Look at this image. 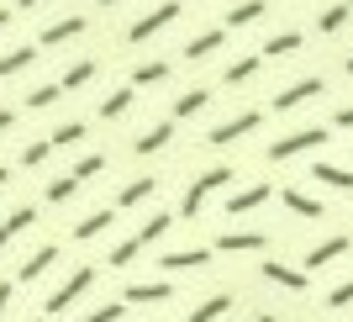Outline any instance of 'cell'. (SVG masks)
<instances>
[{"instance_id": "obj_49", "label": "cell", "mask_w": 353, "mask_h": 322, "mask_svg": "<svg viewBox=\"0 0 353 322\" xmlns=\"http://www.w3.org/2000/svg\"><path fill=\"white\" fill-rule=\"evenodd\" d=\"M32 322H43V317H32Z\"/></svg>"}, {"instance_id": "obj_10", "label": "cell", "mask_w": 353, "mask_h": 322, "mask_svg": "<svg viewBox=\"0 0 353 322\" xmlns=\"http://www.w3.org/2000/svg\"><path fill=\"white\" fill-rule=\"evenodd\" d=\"M111 222H117V206H105V211H90V217L74 222V238H79V243H90V238H101Z\"/></svg>"}, {"instance_id": "obj_40", "label": "cell", "mask_w": 353, "mask_h": 322, "mask_svg": "<svg viewBox=\"0 0 353 322\" xmlns=\"http://www.w3.org/2000/svg\"><path fill=\"white\" fill-rule=\"evenodd\" d=\"M11 296H16V285H11V280H0V317H6V307H11Z\"/></svg>"}, {"instance_id": "obj_22", "label": "cell", "mask_w": 353, "mask_h": 322, "mask_svg": "<svg viewBox=\"0 0 353 322\" xmlns=\"http://www.w3.org/2000/svg\"><path fill=\"white\" fill-rule=\"evenodd\" d=\"M264 11H269V0H237L232 11H227V27H248V21H259Z\"/></svg>"}, {"instance_id": "obj_7", "label": "cell", "mask_w": 353, "mask_h": 322, "mask_svg": "<svg viewBox=\"0 0 353 322\" xmlns=\"http://www.w3.org/2000/svg\"><path fill=\"white\" fill-rule=\"evenodd\" d=\"M316 95H322V79H295L274 95V111H295L301 101H316Z\"/></svg>"}, {"instance_id": "obj_16", "label": "cell", "mask_w": 353, "mask_h": 322, "mask_svg": "<svg viewBox=\"0 0 353 322\" xmlns=\"http://www.w3.org/2000/svg\"><path fill=\"white\" fill-rule=\"evenodd\" d=\"M79 32H85V16H63L53 27H43V48H59V43H69V37H79Z\"/></svg>"}, {"instance_id": "obj_23", "label": "cell", "mask_w": 353, "mask_h": 322, "mask_svg": "<svg viewBox=\"0 0 353 322\" xmlns=\"http://www.w3.org/2000/svg\"><path fill=\"white\" fill-rule=\"evenodd\" d=\"M169 138H174V122H159V127H148L132 148H137V153H159V148L169 143Z\"/></svg>"}, {"instance_id": "obj_13", "label": "cell", "mask_w": 353, "mask_h": 322, "mask_svg": "<svg viewBox=\"0 0 353 322\" xmlns=\"http://www.w3.org/2000/svg\"><path fill=\"white\" fill-rule=\"evenodd\" d=\"M280 201L290 206L295 217H306V222H316V217H322V211H327V206L316 201V196H306V191H295V185H290V191H280Z\"/></svg>"}, {"instance_id": "obj_18", "label": "cell", "mask_w": 353, "mask_h": 322, "mask_svg": "<svg viewBox=\"0 0 353 322\" xmlns=\"http://www.w3.org/2000/svg\"><path fill=\"white\" fill-rule=\"evenodd\" d=\"M169 222H174V217H169V211H159V217H148L143 227H137V233H132V249L143 254L148 243H153V238H163V233H169Z\"/></svg>"}, {"instance_id": "obj_42", "label": "cell", "mask_w": 353, "mask_h": 322, "mask_svg": "<svg viewBox=\"0 0 353 322\" xmlns=\"http://www.w3.org/2000/svg\"><path fill=\"white\" fill-rule=\"evenodd\" d=\"M332 122H338V127H353V106H343V111H338Z\"/></svg>"}, {"instance_id": "obj_37", "label": "cell", "mask_w": 353, "mask_h": 322, "mask_svg": "<svg viewBox=\"0 0 353 322\" xmlns=\"http://www.w3.org/2000/svg\"><path fill=\"white\" fill-rule=\"evenodd\" d=\"M74 185H79V180H74V175L53 180V185H48V201H69V196H74Z\"/></svg>"}, {"instance_id": "obj_20", "label": "cell", "mask_w": 353, "mask_h": 322, "mask_svg": "<svg viewBox=\"0 0 353 322\" xmlns=\"http://www.w3.org/2000/svg\"><path fill=\"white\" fill-rule=\"evenodd\" d=\"M221 43H227V27H211V32H201V37H190L185 59H206V53H216Z\"/></svg>"}, {"instance_id": "obj_29", "label": "cell", "mask_w": 353, "mask_h": 322, "mask_svg": "<svg viewBox=\"0 0 353 322\" xmlns=\"http://www.w3.org/2000/svg\"><path fill=\"white\" fill-rule=\"evenodd\" d=\"M132 101H137V90H132V85L111 90V95H105V106H101V117H121V111H127Z\"/></svg>"}, {"instance_id": "obj_48", "label": "cell", "mask_w": 353, "mask_h": 322, "mask_svg": "<svg viewBox=\"0 0 353 322\" xmlns=\"http://www.w3.org/2000/svg\"><path fill=\"white\" fill-rule=\"evenodd\" d=\"M101 6H117V0H101Z\"/></svg>"}, {"instance_id": "obj_43", "label": "cell", "mask_w": 353, "mask_h": 322, "mask_svg": "<svg viewBox=\"0 0 353 322\" xmlns=\"http://www.w3.org/2000/svg\"><path fill=\"white\" fill-rule=\"evenodd\" d=\"M6 180H11V169H6V164H0V185H6Z\"/></svg>"}, {"instance_id": "obj_11", "label": "cell", "mask_w": 353, "mask_h": 322, "mask_svg": "<svg viewBox=\"0 0 353 322\" xmlns=\"http://www.w3.org/2000/svg\"><path fill=\"white\" fill-rule=\"evenodd\" d=\"M264 280H274L285 291H306V269H290V264H280V259H264Z\"/></svg>"}, {"instance_id": "obj_3", "label": "cell", "mask_w": 353, "mask_h": 322, "mask_svg": "<svg viewBox=\"0 0 353 322\" xmlns=\"http://www.w3.org/2000/svg\"><path fill=\"white\" fill-rule=\"evenodd\" d=\"M179 16H185V6H179V0H163V6H153V11H148V16H137L132 27H127V43H148L153 32L174 27Z\"/></svg>"}, {"instance_id": "obj_25", "label": "cell", "mask_w": 353, "mask_h": 322, "mask_svg": "<svg viewBox=\"0 0 353 322\" xmlns=\"http://www.w3.org/2000/svg\"><path fill=\"white\" fill-rule=\"evenodd\" d=\"M159 191V185H153V180H127V185H121V196H117V206H137V201H148V196Z\"/></svg>"}, {"instance_id": "obj_28", "label": "cell", "mask_w": 353, "mask_h": 322, "mask_svg": "<svg viewBox=\"0 0 353 322\" xmlns=\"http://www.w3.org/2000/svg\"><path fill=\"white\" fill-rule=\"evenodd\" d=\"M95 69H101L95 59H79V64H74V69L59 79V85H63V90H79V85H90V79H95Z\"/></svg>"}, {"instance_id": "obj_12", "label": "cell", "mask_w": 353, "mask_h": 322, "mask_svg": "<svg viewBox=\"0 0 353 322\" xmlns=\"http://www.w3.org/2000/svg\"><path fill=\"white\" fill-rule=\"evenodd\" d=\"M269 196H274V191H269L264 180H259V185H248V191H237L232 201H227V211H232V217H243V211H259V206H264Z\"/></svg>"}, {"instance_id": "obj_45", "label": "cell", "mask_w": 353, "mask_h": 322, "mask_svg": "<svg viewBox=\"0 0 353 322\" xmlns=\"http://www.w3.org/2000/svg\"><path fill=\"white\" fill-rule=\"evenodd\" d=\"M27 6H43V0H21V11H27Z\"/></svg>"}, {"instance_id": "obj_32", "label": "cell", "mask_w": 353, "mask_h": 322, "mask_svg": "<svg viewBox=\"0 0 353 322\" xmlns=\"http://www.w3.org/2000/svg\"><path fill=\"white\" fill-rule=\"evenodd\" d=\"M59 95H63V85H37V90L27 95V106H32V111H48V106L59 101Z\"/></svg>"}, {"instance_id": "obj_19", "label": "cell", "mask_w": 353, "mask_h": 322, "mask_svg": "<svg viewBox=\"0 0 353 322\" xmlns=\"http://www.w3.org/2000/svg\"><path fill=\"white\" fill-rule=\"evenodd\" d=\"M227 312H232V296L216 291V296H206V301L190 312V322H216V317H227Z\"/></svg>"}, {"instance_id": "obj_9", "label": "cell", "mask_w": 353, "mask_h": 322, "mask_svg": "<svg viewBox=\"0 0 353 322\" xmlns=\"http://www.w3.org/2000/svg\"><path fill=\"white\" fill-rule=\"evenodd\" d=\"M174 296V285L169 280H143V285H127V301L132 307H153V301H169Z\"/></svg>"}, {"instance_id": "obj_1", "label": "cell", "mask_w": 353, "mask_h": 322, "mask_svg": "<svg viewBox=\"0 0 353 322\" xmlns=\"http://www.w3.org/2000/svg\"><path fill=\"white\" fill-rule=\"evenodd\" d=\"M221 185H232V169H227V164H216V169H206V175H195V185L185 191V206H179V217H201L206 196H216Z\"/></svg>"}, {"instance_id": "obj_31", "label": "cell", "mask_w": 353, "mask_h": 322, "mask_svg": "<svg viewBox=\"0 0 353 322\" xmlns=\"http://www.w3.org/2000/svg\"><path fill=\"white\" fill-rule=\"evenodd\" d=\"M201 106H206V90H185V95L174 101V117H169V122H179V117H195Z\"/></svg>"}, {"instance_id": "obj_50", "label": "cell", "mask_w": 353, "mask_h": 322, "mask_svg": "<svg viewBox=\"0 0 353 322\" xmlns=\"http://www.w3.org/2000/svg\"><path fill=\"white\" fill-rule=\"evenodd\" d=\"M348 6H353V0H348Z\"/></svg>"}, {"instance_id": "obj_27", "label": "cell", "mask_w": 353, "mask_h": 322, "mask_svg": "<svg viewBox=\"0 0 353 322\" xmlns=\"http://www.w3.org/2000/svg\"><path fill=\"white\" fill-rule=\"evenodd\" d=\"M295 48H301V32H280V37H269L259 53H264V59H285V53H295Z\"/></svg>"}, {"instance_id": "obj_8", "label": "cell", "mask_w": 353, "mask_h": 322, "mask_svg": "<svg viewBox=\"0 0 353 322\" xmlns=\"http://www.w3.org/2000/svg\"><path fill=\"white\" fill-rule=\"evenodd\" d=\"M211 249H221V254H253V249H269V233H221Z\"/></svg>"}, {"instance_id": "obj_38", "label": "cell", "mask_w": 353, "mask_h": 322, "mask_svg": "<svg viewBox=\"0 0 353 322\" xmlns=\"http://www.w3.org/2000/svg\"><path fill=\"white\" fill-rule=\"evenodd\" d=\"M48 148H53V138H37V143H27V153H21V164H43Z\"/></svg>"}, {"instance_id": "obj_17", "label": "cell", "mask_w": 353, "mask_h": 322, "mask_svg": "<svg viewBox=\"0 0 353 322\" xmlns=\"http://www.w3.org/2000/svg\"><path fill=\"white\" fill-rule=\"evenodd\" d=\"M311 175L322 180V185H332V191H343V196L353 191V169H343V164H311Z\"/></svg>"}, {"instance_id": "obj_33", "label": "cell", "mask_w": 353, "mask_h": 322, "mask_svg": "<svg viewBox=\"0 0 353 322\" xmlns=\"http://www.w3.org/2000/svg\"><path fill=\"white\" fill-rule=\"evenodd\" d=\"M105 169V153H85V159L74 164V180H95Z\"/></svg>"}, {"instance_id": "obj_41", "label": "cell", "mask_w": 353, "mask_h": 322, "mask_svg": "<svg viewBox=\"0 0 353 322\" xmlns=\"http://www.w3.org/2000/svg\"><path fill=\"white\" fill-rule=\"evenodd\" d=\"M11 127H16V111L6 106V111H0V132H11Z\"/></svg>"}, {"instance_id": "obj_36", "label": "cell", "mask_w": 353, "mask_h": 322, "mask_svg": "<svg viewBox=\"0 0 353 322\" xmlns=\"http://www.w3.org/2000/svg\"><path fill=\"white\" fill-rule=\"evenodd\" d=\"M85 138V122H63L59 132H53V148H63V143H79Z\"/></svg>"}, {"instance_id": "obj_35", "label": "cell", "mask_w": 353, "mask_h": 322, "mask_svg": "<svg viewBox=\"0 0 353 322\" xmlns=\"http://www.w3.org/2000/svg\"><path fill=\"white\" fill-rule=\"evenodd\" d=\"M327 307L332 312H343V307H353V275L343 280V285H332V291H327Z\"/></svg>"}, {"instance_id": "obj_30", "label": "cell", "mask_w": 353, "mask_h": 322, "mask_svg": "<svg viewBox=\"0 0 353 322\" xmlns=\"http://www.w3.org/2000/svg\"><path fill=\"white\" fill-rule=\"evenodd\" d=\"M259 64H264V53H248V59H237L232 69H227V85H243V79H253V74H259Z\"/></svg>"}, {"instance_id": "obj_6", "label": "cell", "mask_w": 353, "mask_h": 322, "mask_svg": "<svg viewBox=\"0 0 353 322\" xmlns=\"http://www.w3.org/2000/svg\"><path fill=\"white\" fill-rule=\"evenodd\" d=\"M348 249H353V238H348V233H338V238H322V243H316V249L306 254V264H301V269H322V264L343 259Z\"/></svg>"}, {"instance_id": "obj_21", "label": "cell", "mask_w": 353, "mask_h": 322, "mask_svg": "<svg viewBox=\"0 0 353 322\" xmlns=\"http://www.w3.org/2000/svg\"><path fill=\"white\" fill-rule=\"evenodd\" d=\"M53 264H59V249H53V243H43V249L32 254L27 264H21V280H37V275H48Z\"/></svg>"}, {"instance_id": "obj_24", "label": "cell", "mask_w": 353, "mask_h": 322, "mask_svg": "<svg viewBox=\"0 0 353 322\" xmlns=\"http://www.w3.org/2000/svg\"><path fill=\"white\" fill-rule=\"evenodd\" d=\"M348 16H353V6L338 0V6H327V11L316 16V27H322V32H343V27H348Z\"/></svg>"}, {"instance_id": "obj_46", "label": "cell", "mask_w": 353, "mask_h": 322, "mask_svg": "<svg viewBox=\"0 0 353 322\" xmlns=\"http://www.w3.org/2000/svg\"><path fill=\"white\" fill-rule=\"evenodd\" d=\"M343 69H348V74H353V53H348V64H343Z\"/></svg>"}, {"instance_id": "obj_15", "label": "cell", "mask_w": 353, "mask_h": 322, "mask_svg": "<svg viewBox=\"0 0 353 322\" xmlns=\"http://www.w3.org/2000/svg\"><path fill=\"white\" fill-rule=\"evenodd\" d=\"M32 222H37V211H32V206H16L11 217L0 222V254H6V243H11V238H21V233H27Z\"/></svg>"}, {"instance_id": "obj_39", "label": "cell", "mask_w": 353, "mask_h": 322, "mask_svg": "<svg viewBox=\"0 0 353 322\" xmlns=\"http://www.w3.org/2000/svg\"><path fill=\"white\" fill-rule=\"evenodd\" d=\"M85 322H121V307H95Z\"/></svg>"}, {"instance_id": "obj_2", "label": "cell", "mask_w": 353, "mask_h": 322, "mask_svg": "<svg viewBox=\"0 0 353 322\" xmlns=\"http://www.w3.org/2000/svg\"><path fill=\"white\" fill-rule=\"evenodd\" d=\"M90 285H95V264H79V269H74V275L63 280L59 291H53V296L43 301V317H59V312H63V307H74V301H79V296H85Z\"/></svg>"}, {"instance_id": "obj_47", "label": "cell", "mask_w": 353, "mask_h": 322, "mask_svg": "<svg viewBox=\"0 0 353 322\" xmlns=\"http://www.w3.org/2000/svg\"><path fill=\"white\" fill-rule=\"evenodd\" d=\"M259 322H280V317H269V312H264V317H259Z\"/></svg>"}, {"instance_id": "obj_34", "label": "cell", "mask_w": 353, "mask_h": 322, "mask_svg": "<svg viewBox=\"0 0 353 322\" xmlns=\"http://www.w3.org/2000/svg\"><path fill=\"white\" fill-rule=\"evenodd\" d=\"M163 74H169V64H143V69H132V90L137 85H159Z\"/></svg>"}, {"instance_id": "obj_26", "label": "cell", "mask_w": 353, "mask_h": 322, "mask_svg": "<svg viewBox=\"0 0 353 322\" xmlns=\"http://www.w3.org/2000/svg\"><path fill=\"white\" fill-rule=\"evenodd\" d=\"M32 59H37V48H11V53H0V79H6V74H21Z\"/></svg>"}, {"instance_id": "obj_44", "label": "cell", "mask_w": 353, "mask_h": 322, "mask_svg": "<svg viewBox=\"0 0 353 322\" xmlns=\"http://www.w3.org/2000/svg\"><path fill=\"white\" fill-rule=\"evenodd\" d=\"M6 21H11V11H6V6H0V27H6Z\"/></svg>"}, {"instance_id": "obj_4", "label": "cell", "mask_w": 353, "mask_h": 322, "mask_svg": "<svg viewBox=\"0 0 353 322\" xmlns=\"http://www.w3.org/2000/svg\"><path fill=\"white\" fill-rule=\"evenodd\" d=\"M322 143H327V127H301L290 138H280V143H269V159L280 164V159H295V153H311V148H322Z\"/></svg>"}, {"instance_id": "obj_14", "label": "cell", "mask_w": 353, "mask_h": 322, "mask_svg": "<svg viewBox=\"0 0 353 322\" xmlns=\"http://www.w3.org/2000/svg\"><path fill=\"white\" fill-rule=\"evenodd\" d=\"M206 259H211V249H169L159 264L169 269V275H174V269H201Z\"/></svg>"}, {"instance_id": "obj_5", "label": "cell", "mask_w": 353, "mask_h": 322, "mask_svg": "<svg viewBox=\"0 0 353 322\" xmlns=\"http://www.w3.org/2000/svg\"><path fill=\"white\" fill-rule=\"evenodd\" d=\"M259 122H264L259 111H237L232 122H221V127H211V132H206V143H211V148H221V143H237V138H243V132H253Z\"/></svg>"}]
</instances>
